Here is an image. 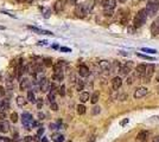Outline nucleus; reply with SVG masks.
<instances>
[{
  "label": "nucleus",
  "mask_w": 159,
  "mask_h": 142,
  "mask_svg": "<svg viewBox=\"0 0 159 142\" xmlns=\"http://www.w3.org/2000/svg\"><path fill=\"white\" fill-rule=\"evenodd\" d=\"M25 1H26V3H28V4H32V3H34V1H35V0H25Z\"/></svg>",
  "instance_id": "nucleus-54"
},
{
  "label": "nucleus",
  "mask_w": 159,
  "mask_h": 142,
  "mask_svg": "<svg viewBox=\"0 0 159 142\" xmlns=\"http://www.w3.org/2000/svg\"><path fill=\"white\" fill-rule=\"evenodd\" d=\"M89 92H81V95H80V101H81L82 103L87 102V101L89 99Z\"/></svg>",
  "instance_id": "nucleus-26"
},
{
  "label": "nucleus",
  "mask_w": 159,
  "mask_h": 142,
  "mask_svg": "<svg viewBox=\"0 0 159 142\" xmlns=\"http://www.w3.org/2000/svg\"><path fill=\"white\" fill-rule=\"evenodd\" d=\"M58 128H59V122L58 123H50V129L56 130V129H58Z\"/></svg>",
  "instance_id": "nucleus-38"
},
{
  "label": "nucleus",
  "mask_w": 159,
  "mask_h": 142,
  "mask_svg": "<svg viewBox=\"0 0 159 142\" xmlns=\"http://www.w3.org/2000/svg\"><path fill=\"white\" fill-rule=\"evenodd\" d=\"M75 14H76L77 18H84L85 16H87V13H85V11H84L83 4L76 5V7H75Z\"/></svg>",
  "instance_id": "nucleus-8"
},
{
  "label": "nucleus",
  "mask_w": 159,
  "mask_h": 142,
  "mask_svg": "<svg viewBox=\"0 0 159 142\" xmlns=\"http://www.w3.org/2000/svg\"><path fill=\"white\" fill-rule=\"evenodd\" d=\"M52 79L56 80V82H62V80L64 79V73H63V71H54Z\"/></svg>",
  "instance_id": "nucleus-21"
},
{
  "label": "nucleus",
  "mask_w": 159,
  "mask_h": 142,
  "mask_svg": "<svg viewBox=\"0 0 159 142\" xmlns=\"http://www.w3.org/2000/svg\"><path fill=\"white\" fill-rule=\"evenodd\" d=\"M11 121L13 123H16L17 121H18V115H17V113H12L11 114Z\"/></svg>",
  "instance_id": "nucleus-33"
},
{
  "label": "nucleus",
  "mask_w": 159,
  "mask_h": 142,
  "mask_svg": "<svg viewBox=\"0 0 159 142\" xmlns=\"http://www.w3.org/2000/svg\"><path fill=\"white\" fill-rule=\"evenodd\" d=\"M9 107H10L9 98H3L1 101H0V110L6 111V110L9 109Z\"/></svg>",
  "instance_id": "nucleus-22"
},
{
  "label": "nucleus",
  "mask_w": 159,
  "mask_h": 142,
  "mask_svg": "<svg viewBox=\"0 0 159 142\" xmlns=\"http://www.w3.org/2000/svg\"><path fill=\"white\" fill-rule=\"evenodd\" d=\"M46 40H43V42H38V45H46Z\"/></svg>",
  "instance_id": "nucleus-49"
},
{
  "label": "nucleus",
  "mask_w": 159,
  "mask_h": 142,
  "mask_svg": "<svg viewBox=\"0 0 159 142\" xmlns=\"http://www.w3.org/2000/svg\"><path fill=\"white\" fill-rule=\"evenodd\" d=\"M132 67H133V62H127L125 65H121V69L119 72H120L121 76H127L132 71Z\"/></svg>",
  "instance_id": "nucleus-5"
},
{
  "label": "nucleus",
  "mask_w": 159,
  "mask_h": 142,
  "mask_svg": "<svg viewBox=\"0 0 159 142\" xmlns=\"http://www.w3.org/2000/svg\"><path fill=\"white\" fill-rule=\"evenodd\" d=\"M89 73H90V71H89V67L87 65H80L78 66V75L81 77H87V76H89Z\"/></svg>",
  "instance_id": "nucleus-15"
},
{
  "label": "nucleus",
  "mask_w": 159,
  "mask_h": 142,
  "mask_svg": "<svg viewBox=\"0 0 159 142\" xmlns=\"http://www.w3.org/2000/svg\"><path fill=\"white\" fill-rule=\"evenodd\" d=\"M0 142H3V141H0Z\"/></svg>",
  "instance_id": "nucleus-60"
},
{
  "label": "nucleus",
  "mask_w": 159,
  "mask_h": 142,
  "mask_svg": "<svg viewBox=\"0 0 159 142\" xmlns=\"http://www.w3.org/2000/svg\"><path fill=\"white\" fill-rule=\"evenodd\" d=\"M58 94L61 95V96H64L65 95V85H62L61 88H58Z\"/></svg>",
  "instance_id": "nucleus-36"
},
{
  "label": "nucleus",
  "mask_w": 159,
  "mask_h": 142,
  "mask_svg": "<svg viewBox=\"0 0 159 142\" xmlns=\"http://www.w3.org/2000/svg\"><path fill=\"white\" fill-rule=\"evenodd\" d=\"M151 32H152V35L156 36L159 33V18H157L153 23H152L151 25Z\"/></svg>",
  "instance_id": "nucleus-18"
},
{
  "label": "nucleus",
  "mask_w": 159,
  "mask_h": 142,
  "mask_svg": "<svg viewBox=\"0 0 159 142\" xmlns=\"http://www.w3.org/2000/svg\"><path fill=\"white\" fill-rule=\"evenodd\" d=\"M152 142H159V135H157V136L153 137V141Z\"/></svg>",
  "instance_id": "nucleus-48"
},
{
  "label": "nucleus",
  "mask_w": 159,
  "mask_h": 142,
  "mask_svg": "<svg viewBox=\"0 0 159 142\" xmlns=\"http://www.w3.org/2000/svg\"><path fill=\"white\" fill-rule=\"evenodd\" d=\"M156 79H157V82H159V71H158V73H157V77H156Z\"/></svg>",
  "instance_id": "nucleus-56"
},
{
  "label": "nucleus",
  "mask_w": 159,
  "mask_h": 142,
  "mask_svg": "<svg viewBox=\"0 0 159 142\" xmlns=\"http://www.w3.org/2000/svg\"><path fill=\"white\" fill-rule=\"evenodd\" d=\"M41 142H49V141H48V139H46V137H43V139L41 140Z\"/></svg>",
  "instance_id": "nucleus-53"
},
{
  "label": "nucleus",
  "mask_w": 159,
  "mask_h": 142,
  "mask_svg": "<svg viewBox=\"0 0 159 142\" xmlns=\"http://www.w3.org/2000/svg\"><path fill=\"white\" fill-rule=\"evenodd\" d=\"M22 123L26 130H30L34 128V123H35L34 117H32V115L30 113H24L22 115Z\"/></svg>",
  "instance_id": "nucleus-3"
},
{
  "label": "nucleus",
  "mask_w": 159,
  "mask_h": 142,
  "mask_svg": "<svg viewBox=\"0 0 159 142\" xmlns=\"http://www.w3.org/2000/svg\"><path fill=\"white\" fill-rule=\"evenodd\" d=\"M99 97H100V94H99L97 91H96V92H94V94L91 95L90 102H91L93 104H95V103H97V101H99Z\"/></svg>",
  "instance_id": "nucleus-28"
},
{
  "label": "nucleus",
  "mask_w": 159,
  "mask_h": 142,
  "mask_svg": "<svg viewBox=\"0 0 159 142\" xmlns=\"http://www.w3.org/2000/svg\"><path fill=\"white\" fill-rule=\"evenodd\" d=\"M76 3H77V0H70V4L71 5H76Z\"/></svg>",
  "instance_id": "nucleus-52"
},
{
  "label": "nucleus",
  "mask_w": 159,
  "mask_h": 142,
  "mask_svg": "<svg viewBox=\"0 0 159 142\" xmlns=\"http://www.w3.org/2000/svg\"><path fill=\"white\" fill-rule=\"evenodd\" d=\"M5 85H6V88H7V90H12V89H13V86H14V85H13V80H12V78H11L10 75L6 76Z\"/></svg>",
  "instance_id": "nucleus-25"
},
{
  "label": "nucleus",
  "mask_w": 159,
  "mask_h": 142,
  "mask_svg": "<svg viewBox=\"0 0 159 142\" xmlns=\"http://www.w3.org/2000/svg\"><path fill=\"white\" fill-rule=\"evenodd\" d=\"M147 17H148V14H147L146 9L140 10V11H139V12L137 13V14H135V17H134V20H133V26H134L135 29L144 26V25H145V23H146Z\"/></svg>",
  "instance_id": "nucleus-1"
},
{
  "label": "nucleus",
  "mask_w": 159,
  "mask_h": 142,
  "mask_svg": "<svg viewBox=\"0 0 159 142\" xmlns=\"http://www.w3.org/2000/svg\"><path fill=\"white\" fill-rule=\"evenodd\" d=\"M10 130V123L7 122V121L5 120H1L0 121V133H7Z\"/></svg>",
  "instance_id": "nucleus-19"
},
{
  "label": "nucleus",
  "mask_w": 159,
  "mask_h": 142,
  "mask_svg": "<svg viewBox=\"0 0 159 142\" xmlns=\"http://www.w3.org/2000/svg\"><path fill=\"white\" fill-rule=\"evenodd\" d=\"M147 92H148V90H147L145 86L138 88V89L135 90V92H134V98H137V99H138V98H141V97H144V96H146Z\"/></svg>",
  "instance_id": "nucleus-11"
},
{
  "label": "nucleus",
  "mask_w": 159,
  "mask_h": 142,
  "mask_svg": "<svg viewBox=\"0 0 159 142\" xmlns=\"http://www.w3.org/2000/svg\"><path fill=\"white\" fill-rule=\"evenodd\" d=\"M28 101H29V102H31V103H36L37 102V99L35 97V92H32L31 90L28 92Z\"/></svg>",
  "instance_id": "nucleus-27"
},
{
  "label": "nucleus",
  "mask_w": 159,
  "mask_h": 142,
  "mask_svg": "<svg viewBox=\"0 0 159 142\" xmlns=\"http://www.w3.org/2000/svg\"><path fill=\"white\" fill-rule=\"evenodd\" d=\"M43 64H44L45 66L50 67V66L52 65V59H51V58H44V59H43Z\"/></svg>",
  "instance_id": "nucleus-32"
},
{
  "label": "nucleus",
  "mask_w": 159,
  "mask_h": 142,
  "mask_svg": "<svg viewBox=\"0 0 159 142\" xmlns=\"http://www.w3.org/2000/svg\"><path fill=\"white\" fill-rule=\"evenodd\" d=\"M116 0H102V6L104 10H114Z\"/></svg>",
  "instance_id": "nucleus-12"
},
{
  "label": "nucleus",
  "mask_w": 159,
  "mask_h": 142,
  "mask_svg": "<svg viewBox=\"0 0 159 142\" xmlns=\"http://www.w3.org/2000/svg\"><path fill=\"white\" fill-rule=\"evenodd\" d=\"M100 111H101V108L100 107H94V108H93V115L100 114Z\"/></svg>",
  "instance_id": "nucleus-37"
},
{
  "label": "nucleus",
  "mask_w": 159,
  "mask_h": 142,
  "mask_svg": "<svg viewBox=\"0 0 159 142\" xmlns=\"http://www.w3.org/2000/svg\"><path fill=\"white\" fill-rule=\"evenodd\" d=\"M145 73H146V65L139 64V65L135 67V76L139 77V78H144Z\"/></svg>",
  "instance_id": "nucleus-9"
},
{
  "label": "nucleus",
  "mask_w": 159,
  "mask_h": 142,
  "mask_svg": "<svg viewBox=\"0 0 159 142\" xmlns=\"http://www.w3.org/2000/svg\"><path fill=\"white\" fill-rule=\"evenodd\" d=\"M43 134H44V128L41 127V128L38 129V132H37V135H38V136H41V135H43Z\"/></svg>",
  "instance_id": "nucleus-45"
},
{
  "label": "nucleus",
  "mask_w": 159,
  "mask_h": 142,
  "mask_svg": "<svg viewBox=\"0 0 159 142\" xmlns=\"http://www.w3.org/2000/svg\"><path fill=\"white\" fill-rule=\"evenodd\" d=\"M153 73H154V65L153 64H148L146 65V73H145V76L143 78V82L145 83H148L152 76H153Z\"/></svg>",
  "instance_id": "nucleus-4"
},
{
  "label": "nucleus",
  "mask_w": 159,
  "mask_h": 142,
  "mask_svg": "<svg viewBox=\"0 0 159 142\" xmlns=\"http://www.w3.org/2000/svg\"><path fill=\"white\" fill-rule=\"evenodd\" d=\"M85 113V107L83 104H78L77 105V114L78 115H83Z\"/></svg>",
  "instance_id": "nucleus-31"
},
{
  "label": "nucleus",
  "mask_w": 159,
  "mask_h": 142,
  "mask_svg": "<svg viewBox=\"0 0 159 142\" xmlns=\"http://www.w3.org/2000/svg\"><path fill=\"white\" fill-rule=\"evenodd\" d=\"M94 5H95V1H94V0H88V1H85V3L83 4L84 11H85V13H87V14H89V13L93 11V9H94Z\"/></svg>",
  "instance_id": "nucleus-16"
},
{
  "label": "nucleus",
  "mask_w": 159,
  "mask_h": 142,
  "mask_svg": "<svg viewBox=\"0 0 159 142\" xmlns=\"http://www.w3.org/2000/svg\"><path fill=\"white\" fill-rule=\"evenodd\" d=\"M28 29L31 30V31H34L35 33H37V35H46V36H52V35H54L51 31L43 30V29H38V27H35V26H28Z\"/></svg>",
  "instance_id": "nucleus-10"
},
{
  "label": "nucleus",
  "mask_w": 159,
  "mask_h": 142,
  "mask_svg": "<svg viewBox=\"0 0 159 142\" xmlns=\"http://www.w3.org/2000/svg\"><path fill=\"white\" fill-rule=\"evenodd\" d=\"M65 5H67V0H56V1H55V5H54L55 12H56V13H61V12L64 10Z\"/></svg>",
  "instance_id": "nucleus-7"
},
{
  "label": "nucleus",
  "mask_w": 159,
  "mask_h": 142,
  "mask_svg": "<svg viewBox=\"0 0 159 142\" xmlns=\"http://www.w3.org/2000/svg\"><path fill=\"white\" fill-rule=\"evenodd\" d=\"M51 140L54 142H63L64 141V136L62 134H59V133H55V134L51 135Z\"/></svg>",
  "instance_id": "nucleus-23"
},
{
  "label": "nucleus",
  "mask_w": 159,
  "mask_h": 142,
  "mask_svg": "<svg viewBox=\"0 0 159 142\" xmlns=\"http://www.w3.org/2000/svg\"><path fill=\"white\" fill-rule=\"evenodd\" d=\"M119 1H120V3H122V4H124V3H126V1H127V0H119Z\"/></svg>",
  "instance_id": "nucleus-57"
},
{
  "label": "nucleus",
  "mask_w": 159,
  "mask_h": 142,
  "mask_svg": "<svg viewBox=\"0 0 159 142\" xmlns=\"http://www.w3.org/2000/svg\"><path fill=\"white\" fill-rule=\"evenodd\" d=\"M135 27H134V26H129V27H128V33H131V35H134V33H135Z\"/></svg>",
  "instance_id": "nucleus-42"
},
{
  "label": "nucleus",
  "mask_w": 159,
  "mask_h": 142,
  "mask_svg": "<svg viewBox=\"0 0 159 142\" xmlns=\"http://www.w3.org/2000/svg\"><path fill=\"white\" fill-rule=\"evenodd\" d=\"M51 89V83L48 78H44L41 83H39V90L42 92H48Z\"/></svg>",
  "instance_id": "nucleus-6"
},
{
  "label": "nucleus",
  "mask_w": 159,
  "mask_h": 142,
  "mask_svg": "<svg viewBox=\"0 0 159 142\" xmlns=\"http://www.w3.org/2000/svg\"><path fill=\"white\" fill-rule=\"evenodd\" d=\"M147 139H148V132L147 130H141L140 133L137 135L135 141L137 142H146Z\"/></svg>",
  "instance_id": "nucleus-14"
},
{
  "label": "nucleus",
  "mask_w": 159,
  "mask_h": 142,
  "mask_svg": "<svg viewBox=\"0 0 159 142\" xmlns=\"http://www.w3.org/2000/svg\"><path fill=\"white\" fill-rule=\"evenodd\" d=\"M17 104H18L19 107H24V105L26 104V99H25L23 96H18V97H17Z\"/></svg>",
  "instance_id": "nucleus-29"
},
{
  "label": "nucleus",
  "mask_w": 159,
  "mask_h": 142,
  "mask_svg": "<svg viewBox=\"0 0 159 142\" xmlns=\"http://www.w3.org/2000/svg\"><path fill=\"white\" fill-rule=\"evenodd\" d=\"M121 84H122V79H121L120 76H115L113 79H112V88H113V90L120 89Z\"/></svg>",
  "instance_id": "nucleus-13"
},
{
  "label": "nucleus",
  "mask_w": 159,
  "mask_h": 142,
  "mask_svg": "<svg viewBox=\"0 0 159 142\" xmlns=\"http://www.w3.org/2000/svg\"><path fill=\"white\" fill-rule=\"evenodd\" d=\"M137 56L139 58H144V59H150V60H153L154 59L153 57H150V56H146V55H141V53H137Z\"/></svg>",
  "instance_id": "nucleus-34"
},
{
  "label": "nucleus",
  "mask_w": 159,
  "mask_h": 142,
  "mask_svg": "<svg viewBox=\"0 0 159 142\" xmlns=\"http://www.w3.org/2000/svg\"><path fill=\"white\" fill-rule=\"evenodd\" d=\"M4 90H3V86H0V96H4Z\"/></svg>",
  "instance_id": "nucleus-51"
},
{
  "label": "nucleus",
  "mask_w": 159,
  "mask_h": 142,
  "mask_svg": "<svg viewBox=\"0 0 159 142\" xmlns=\"http://www.w3.org/2000/svg\"><path fill=\"white\" fill-rule=\"evenodd\" d=\"M43 1H44V0H43Z\"/></svg>",
  "instance_id": "nucleus-61"
},
{
  "label": "nucleus",
  "mask_w": 159,
  "mask_h": 142,
  "mask_svg": "<svg viewBox=\"0 0 159 142\" xmlns=\"http://www.w3.org/2000/svg\"><path fill=\"white\" fill-rule=\"evenodd\" d=\"M133 82H134V76H131L127 78V84H132Z\"/></svg>",
  "instance_id": "nucleus-46"
},
{
  "label": "nucleus",
  "mask_w": 159,
  "mask_h": 142,
  "mask_svg": "<svg viewBox=\"0 0 159 142\" xmlns=\"http://www.w3.org/2000/svg\"><path fill=\"white\" fill-rule=\"evenodd\" d=\"M128 122H129V118H125V120L122 121V122H121L120 124H121V126H125V124H127Z\"/></svg>",
  "instance_id": "nucleus-47"
},
{
  "label": "nucleus",
  "mask_w": 159,
  "mask_h": 142,
  "mask_svg": "<svg viewBox=\"0 0 159 142\" xmlns=\"http://www.w3.org/2000/svg\"><path fill=\"white\" fill-rule=\"evenodd\" d=\"M18 1H19V3H23V1H25V0H18Z\"/></svg>",
  "instance_id": "nucleus-58"
},
{
  "label": "nucleus",
  "mask_w": 159,
  "mask_h": 142,
  "mask_svg": "<svg viewBox=\"0 0 159 142\" xmlns=\"http://www.w3.org/2000/svg\"><path fill=\"white\" fill-rule=\"evenodd\" d=\"M83 88H84L83 80L77 79V82H76V90H77V91H82V90H83Z\"/></svg>",
  "instance_id": "nucleus-30"
},
{
  "label": "nucleus",
  "mask_w": 159,
  "mask_h": 142,
  "mask_svg": "<svg viewBox=\"0 0 159 142\" xmlns=\"http://www.w3.org/2000/svg\"><path fill=\"white\" fill-rule=\"evenodd\" d=\"M141 51H144V52H147V53H156V52H157L154 49H148V47H143V49H141Z\"/></svg>",
  "instance_id": "nucleus-35"
},
{
  "label": "nucleus",
  "mask_w": 159,
  "mask_h": 142,
  "mask_svg": "<svg viewBox=\"0 0 159 142\" xmlns=\"http://www.w3.org/2000/svg\"><path fill=\"white\" fill-rule=\"evenodd\" d=\"M31 86V80L29 78H23L20 80V85H19V88H20V90H28L29 88Z\"/></svg>",
  "instance_id": "nucleus-17"
},
{
  "label": "nucleus",
  "mask_w": 159,
  "mask_h": 142,
  "mask_svg": "<svg viewBox=\"0 0 159 142\" xmlns=\"http://www.w3.org/2000/svg\"><path fill=\"white\" fill-rule=\"evenodd\" d=\"M120 69H121L120 63H119V62H113V64H112V66H110L109 72L115 73V72H119V71H120Z\"/></svg>",
  "instance_id": "nucleus-24"
},
{
  "label": "nucleus",
  "mask_w": 159,
  "mask_h": 142,
  "mask_svg": "<svg viewBox=\"0 0 159 142\" xmlns=\"http://www.w3.org/2000/svg\"><path fill=\"white\" fill-rule=\"evenodd\" d=\"M38 117L41 118V120H43V118H44V114H42V113H38Z\"/></svg>",
  "instance_id": "nucleus-50"
},
{
  "label": "nucleus",
  "mask_w": 159,
  "mask_h": 142,
  "mask_svg": "<svg viewBox=\"0 0 159 142\" xmlns=\"http://www.w3.org/2000/svg\"><path fill=\"white\" fill-rule=\"evenodd\" d=\"M30 140H32V137H31V136H28V137L25 139V141H26V142H28V141H30Z\"/></svg>",
  "instance_id": "nucleus-55"
},
{
  "label": "nucleus",
  "mask_w": 159,
  "mask_h": 142,
  "mask_svg": "<svg viewBox=\"0 0 159 142\" xmlns=\"http://www.w3.org/2000/svg\"><path fill=\"white\" fill-rule=\"evenodd\" d=\"M104 16L106 17H112L113 16V10H104Z\"/></svg>",
  "instance_id": "nucleus-40"
},
{
  "label": "nucleus",
  "mask_w": 159,
  "mask_h": 142,
  "mask_svg": "<svg viewBox=\"0 0 159 142\" xmlns=\"http://www.w3.org/2000/svg\"><path fill=\"white\" fill-rule=\"evenodd\" d=\"M67 142H71V141H67Z\"/></svg>",
  "instance_id": "nucleus-59"
},
{
  "label": "nucleus",
  "mask_w": 159,
  "mask_h": 142,
  "mask_svg": "<svg viewBox=\"0 0 159 142\" xmlns=\"http://www.w3.org/2000/svg\"><path fill=\"white\" fill-rule=\"evenodd\" d=\"M146 11L148 17H154L159 11V0H148L146 5Z\"/></svg>",
  "instance_id": "nucleus-2"
},
{
  "label": "nucleus",
  "mask_w": 159,
  "mask_h": 142,
  "mask_svg": "<svg viewBox=\"0 0 159 142\" xmlns=\"http://www.w3.org/2000/svg\"><path fill=\"white\" fill-rule=\"evenodd\" d=\"M59 51H62V52H71V50L69 49V47H64V46L59 47Z\"/></svg>",
  "instance_id": "nucleus-43"
},
{
  "label": "nucleus",
  "mask_w": 159,
  "mask_h": 142,
  "mask_svg": "<svg viewBox=\"0 0 159 142\" xmlns=\"http://www.w3.org/2000/svg\"><path fill=\"white\" fill-rule=\"evenodd\" d=\"M50 14H51V10H46V11L44 12V18L48 19V18L50 17Z\"/></svg>",
  "instance_id": "nucleus-44"
},
{
  "label": "nucleus",
  "mask_w": 159,
  "mask_h": 142,
  "mask_svg": "<svg viewBox=\"0 0 159 142\" xmlns=\"http://www.w3.org/2000/svg\"><path fill=\"white\" fill-rule=\"evenodd\" d=\"M50 108L54 111H57L58 110V105H57V103H55V102H52V103H50Z\"/></svg>",
  "instance_id": "nucleus-39"
},
{
  "label": "nucleus",
  "mask_w": 159,
  "mask_h": 142,
  "mask_svg": "<svg viewBox=\"0 0 159 142\" xmlns=\"http://www.w3.org/2000/svg\"><path fill=\"white\" fill-rule=\"evenodd\" d=\"M42 107H43V99L39 98L37 101V108H38V109H42Z\"/></svg>",
  "instance_id": "nucleus-41"
},
{
  "label": "nucleus",
  "mask_w": 159,
  "mask_h": 142,
  "mask_svg": "<svg viewBox=\"0 0 159 142\" xmlns=\"http://www.w3.org/2000/svg\"><path fill=\"white\" fill-rule=\"evenodd\" d=\"M99 66H100V69L102 71H109L112 64L108 62V60H101V62L99 63Z\"/></svg>",
  "instance_id": "nucleus-20"
}]
</instances>
